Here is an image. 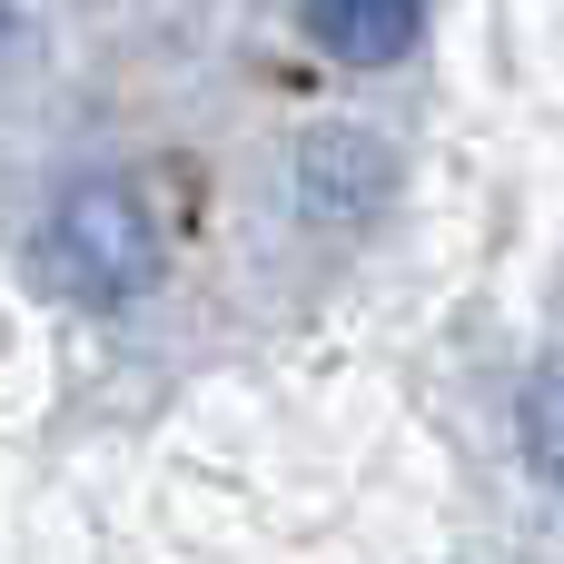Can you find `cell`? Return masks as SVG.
<instances>
[{
    "instance_id": "6da1fadb",
    "label": "cell",
    "mask_w": 564,
    "mask_h": 564,
    "mask_svg": "<svg viewBox=\"0 0 564 564\" xmlns=\"http://www.w3.org/2000/svg\"><path fill=\"white\" fill-rule=\"evenodd\" d=\"M40 248L50 268L79 288V297H149L159 288V218L129 178H69L40 218Z\"/></svg>"
},
{
    "instance_id": "7a4b0ae2",
    "label": "cell",
    "mask_w": 564,
    "mask_h": 564,
    "mask_svg": "<svg viewBox=\"0 0 564 564\" xmlns=\"http://www.w3.org/2000/svg\"><path fill=\"white\" fill-rule=\"evenodd\" d=\"M387 178H397V159H387L367 129H317V139H307V159H297L307 218H367Z\"/></svg>"
},
{
    "instance_id": "3957f363",
    "label": "cell",
    "mask_w": 564,
    "mask_h": 564,
    "mask_svg": "<svg viewBox=\"0 0 564 564\" xmlns=\"http://www.w3.org/2000/svg\"><path fill=\"white\" fill-rule=\"evenodd\" d=\"M307 30H317L337 59H357V69H387V59H406V50H416V30H426V0H307Z\"/></svg>"
},
{
    "instance_id": "277c9868",
    "label": "cell",
    "mask_w": 564,
    "mask_h": 564,
    "mask_svg": "<svg viewBox=\"0 0 564 564\" xmlns=\"http://www.w3.org/2000/svg\"><path fill=\"white\" fill-rule=\"evenodd\" d=\"M525 466L564 496V357H545L525 377Z\"/></svg>"
},
{
    "instance_id": "5b68a950",
    "label": "cell",
    "mask_w": 564,
    "mask_h": 564,
    "mask_svg": "<svg viewBox=\"0 0 564 564\" xmlns=\"http://www.w3.org/2000/svg\"><path fill=\"white\" fill-rule=\"evenodd\" d=\"M20 20H30V10H20V0H0V50L20 40Z\"/></svg>"
}]
</instances>
